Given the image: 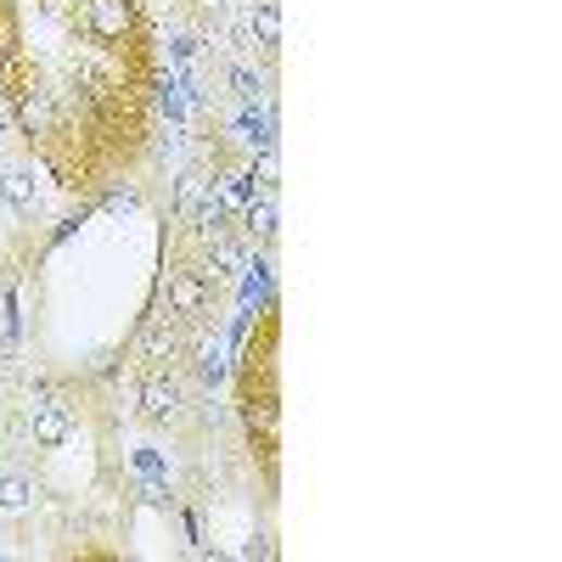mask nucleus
<instances>
[{"instance_id":"f257e3e1","label":"nucleus","mask_w":562,"mask_h":562,"mask_svg":"<svg viewBox=\"0 0 562 562\" xmlns=\"http://www.w3.org/2000/svg\"><path fill=\"white\" fill-rule=\"evenodd\" d=\"M276 304H264L259 326L248 333L242 366H237V394H242V422L253 455L264 461V484L276 489V445H282V394H276Z\"/></svg>"},{"instance_id":"f03ea898","label":"nucleus","mask_w":562,"mask_h":562,"mask_svg":"<svg viewBox=\"0 0 562 562\" xmlns=\"http://www.w3.org/2000/svg\"><path fill=\"white\" fill-rule=\"evenodd\" d=\"M0 197H7L12 214H40V180H35V163H7L0 170Z\"/></svg>"},{"instance_id":"7ed1b4c3","label":"nucleus","mask_w":562,"mask_h":562,"mask_svg":"<svg viewBox=\"0 0 562 562\" xmlns=\"http://www.w3.org/2000/svg\"><path fill=\"white\" fill-rule=\"evenodd\" d=\"M28 434H35L40 450H62V445H68V434H74V416L46 400V405H35V422H28Z\"/></svg>"},{"instance_id":"20e7f679","label":"nucleus","mask_w":562,"mask_h":562,"mask_svg":"<svg viewBox=\"0 0 562 562\" xmlns=\"http://www.w3.org/2000/svg\"><path fill=\"white\" fill-rule=\"evenodd\" d=\"M209 310V287L197 282L191 271H170V315H203Z\"/></svg>"},{"instance_id":"39448f33","label":"nucleus","mask_w":562,"mask_h":562,"mask_svg":"<svg viewBox=\"0 0 562 562\" xmlns=\"http://www.w3.org/2000/svg\"><path fill=\"white\" fill-rule=\"evenodd\" d=\"M141 411H147L152 422L175 416V383H170V377H147V383H141Z\"/></svg>"},{"instance_id":"423d86ee","label":"nucleus","mask_w":562,"mask_h":562,"mask_svg":"<svg viewBox=\"0 0 562 562\" xmlns=\"http://www.w3.org/2000/svg\"><path fill=\"white\" fill-rule=\"evenodd\" d=\"M28 501H35V484H28L23 473H0V507H7V512H23Z\"/></svg>"},{"instance_id":"0eeeda50","label":"nucleus","mask_w":562,"mask_h":562,"mask_svg":"<svg viewBox=\"0 0 562 562\" xmlns=\"http://www.w3.org/2000/svg\"><path fill=\"white\" fill-rule=\"evenodd\" d=\"M253 28L264 35V46H276V28H282V17H276V7H271V0H264V7L253 12Z\"/></svg>"}]
</instances>
